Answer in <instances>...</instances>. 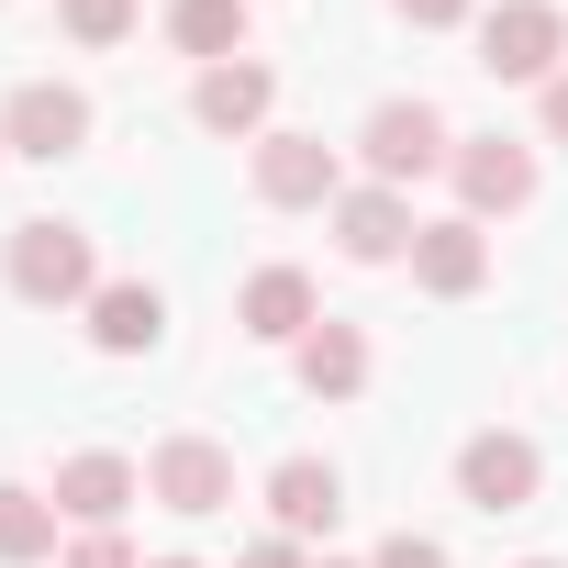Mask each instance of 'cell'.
Returning a JSON list of instances; mask_svg holds the SVG:
<instances>
[{"instance_id": "21", "label": "cell", "mask_w": 568, "mask_h": 568, "mask_svg": "<svg viewBox=\"0 0 568 568\" xmlns=\"http://www.w3.org/2000/svg\"><path fill=\"white\" fill-rule=\"evenodd\" d=\"M368 568H446V546H435V535H390Z\"/></svg>"}, {"instance_id": "14", "label": "cell", "mask_w": 568, "mask_h": 568, "mask_svg": "<svg viewBox=\"0 0 568 568\" xmlns=\"http://www.w3.org/2000/svg\"><path fill=\"white\" fill-rule=\"evenodd\" d=\"M267 101H278V79H267L256 57H223V68H201V90H190V112H201L212 134H256Z\"/></svg>"}, {"instance_id": "1", "label": "cell", "mask_w": 568, "mask_h": 568, "mask_svg": "<svg viewBox=\"0 0 568 568\" xmlns=\"http://www.w3.org/2000/svg\"><path fill=\"white\" fill-rule=\"evenodd\" d=\"M0 267H12V291L34 302V313H68V302H90L101 291V256H90V234L79 223H12V256H0Z\"/></svg>"}, {"instance_id": "4", "label": "cell", "mask_w": 568, "mask_h": 568, "mask_svg": "<svg viewBox=\"0 0 568 568\" xmlns=\"http://www.w3.org/2000/svg\"><path fill=\"white\" fill-rule=\"evenodd\" d=\"M357 156H368V179H379V190H402V179L446 168L457 145H446V112H435V101H379V112H368V134H357Z\"/></svg>"}, {"instance_id": "22", "label": "cell", "mask_w": 568, "mask_h": 568, "mask_svg": "<svg viewBox=\"0 0 568 568\" xmlns=\"http://www.w3.org/2000/svg\"><path fill=\"white\" fill-rule=\"evenodd\" d=\"M390 12H402V23H424V34H435V23H468V0H390Z\"/></svg>"}, {"instance_id": "8", "label": "cell", "mask_w": 568, "mask_h": 568, "mask_svg": "<svg viewBox=\"0 0 568 568\" xmlns=\"http://www.w3.org/2000/svg\"><path fill=\"white\" fill-rule=\"evenodd\" d=\"M446 168H457L468 223H479V212H524V201H535V145H513V134H468Z\"/></svg>"}, {"instance_id": "9", "label": "cell", "mask_w": 568, "mask_h": 568, "mask_svg": "<svg viewBox=\"0 0 568 568\" xmlns=\"http://www.w3.org/2000/svg\"><path fill=\"white\" fill-rule=\"evenodd\" d=\"M413 234H424V223H413V201H402V190H379V179L335 201V245H346L357 267H390V256H413Z\"/></svg>"}, {"instance_id": "2", "label": "cell", "mask_w": 568, "mask_h": 568, "mask_svg": "<svg viewBox=\"0 0 568 568\" xmlns=\"http://www.w3.org/2000/svg\"><path fill=\"white\" fill-rule=\"evenodd\" d=\"M557 57H568V12L557 0H501V12H479V68L490 79H557Z\"/></svg>"}, {"instance_id": "17", "label": "cell", "mask_w": 568, "mask_h": 568, "mask_svg": "<svg viewBox=\"0 0 568 568\" xmlns=\"http://www.w3.org/2000/svg\"><path fill=\"white\" fill-rule=\"evenodd\" d=\"M168 45L179 57H245V0H168Z\"/></svg>"}, {"instance_id": "13", "label": "cell", "mask_w": 568, "mask_h": 568, "mask_svg": "<svg viewBox=\"0 0 568 568\" xmlns=\"http://www.w3.org/2000/svg\"><path fill=\"white\" fill-rule=\"evenodd\" d=\"M168 335V302L145 291V278H101V291H90V346L101 357H145Z\"/></svg>"}, {"instance_id": "19", "label": "cell", "mask_w": 568, "mask_h": 568, "mask_svg": "<svg viewBox=\"0 0 568 568\" xmlns=\"http://www.w3.org/2000/svg\"><path fill=\"white\" fill-rule=\"evenodd\" d=\"M57 12H68L79 45H123V34H134V0H57Z\"/></svg>"}, {"instance_id": "15", "label": "cell", "mask_w": 568, "mask_h": 568, "mask_svg": "<svg viewBox=\"0 0 568 568\" xmlns=\"http://www.w3.org/2000/svg\"><path fill=\"white\" fill-rule=\"evenodd\" d=\"M134 490H145V479H134V457H112V446H90V457L57 468V513H68V524H123Z\"/></svg>"}, {"instance_id": "10", "label": "cell", "mask_w": 568, "mask_h": 568, "mask_svg": "<svg viewBox=\"0 0 568 568\" xmlns=\"http://www.w3.org/2000/svg\"><path fill=\"white\" fill-rule=\"evenodd\" d=\"M413 278H424L435 302H468L479 278H490V234H479L468 212H446V223H424V234H413Z\"/></svg>"}, {"instance_id": "28", "label": "cell", "mask_w": 568, "mask_h": 568, "mask_svg": "<svg viewBox=\"0 0 568 568\" xmlns=\"http://www.w3.org/2000/svg\"><path fill=\"white\" fill-rule=\"evenodd\" d=\"M324 568H335V557H324Z\"/></svg>"}, {"instance_id": "7", "label": "cell", "mask_w": 568, "mask_h": 568, "mask_svg": "<svg viewBox=\"0 0 568 568\" xmlns=\"http://www.w3.org/2000/svg\"><path fill=\"white\" fill-rule=\"evenodd\" d=\"M256 201H267V212L346 201V179H335V145H324V134H256Z\"/></svg>"}, {"instance_id": "3", "label": "cell", "mask_w": 568, "mask_h": 568, "mask_svg": "<svg viewBox=\"0 0 568 568\" xmlns=\"http://www.w3.org/2000/svg\"><path fill=\"white\" fill-rule=\"evenodd\" d=\"M0 145L34 156V168H57V156H79V145H90V101H79L68 79H23L12 101H0Z\"/></svg>"}, {"instance_id": "23", "label": "cell", "mask_w": 568, "mask_h": 568, "mask_svg": "<svg viewBox=\"0 0 568 568\" xmlns=\"http://www.w3.org/2000/svg\"><path fill=\"white\" fill-rule=\"evenodd\" d=\"M234 568H302V546H291V535H267V546H245Z\"/></svg>"}, {"instance_id": "27", "label": "cell", "mask_w": 568, "mask_h": 568, "mask_svg": "<svg viewBox=\"0 0 568 568\" xmlns=\"http://www.w3.org/2000/svg\"><path fill=\"white\" fill-rule=\"evenodd\" d=\"M0 156H12V145H0Z\"/></svg>"}, {"instance_id": "11", "label": "cell", "mask_w": 568, "mask_h": 568, "mask_svg": "<svg viewBox=\"0 0 568 568\" xmlns=\"http://www.w3.org/2000/svg\"><path fill=\"white\" fill-rule=\"evenodd\" d=\"M234 324H245L256 346H302V335L324 324V302H313V278H302V267H256V278H245V302H234Z\"/></svg>"}, {"instance_id": "5", "label": "cell", "mask_w": 568, "mask_h": 568, "mask_svg": "<svg viewBox=\"0 0 568 568\" xmlns=\"http://www.w3.org/2000/svg\"><path fill=\"white\" fill-rule=\"evenodd\" d=\"M546 490V457H535V435H468L457 446V501H479V513H524Z\"/></svg>"}, {"instance_id": "26", "label": "cell", "mask_w": 568, "mask_h": 568, "mask_svg": "<svg viewBox=\"0 0 568 568\" xmlns=\"http://www.w3.org/2000/svg\"><path fill=\"white\" fill-rule=\"evenodd\" d=\"M524 568H557V557H524Z\"/></svg>"}, {"instance_id": "20", "label": "cell", "mask_w": 568, "mask_h": 568, "mask_svg": "<svg viewBox=\"0 0 568 568\" xmlns=\"http://www.w3.org/2000/svg\"><path fill=\"white\" fill-rule=\"evenodd\" d=\"M57 568H134V546H123V535H112V524H90V535H79V546H68V557H57Z\"/></svg>"}, {"instance_id": "24", "label": "cell", "mask_w": 568, "mask_h": 568, "mask_svg": "<svg viewBox=\"0 0 568 568\" xmlns=\"http://www.w3.org/2000/svg\"><path fill=\"white\" fill-rule=\"evenodd\" d=\"M546 134H557V145H568V68H557V79H546Z\"/></svg>"}, {"instance_id": "18", "label": "cell", "mask_w": 568, "mask_h": 568, "mask_svg": "<svg viewBox=\"0 0 568 568\" xmlns=\"http://www.w3.org/2000/svg\"><path fill=\"white\" fill-rule=\"evenodd\" d=\"M34 557H57V490L0 479V568H34Z\"/></svg>"}, {"instance_id": "6", "label": "cell", "mask_w": 568, "mask_h": 568, "mask_svg": "<svg viewBox=\"0 0 568 568\" xmlns=\"http://www.w3.org/2000/svg\"><path fill=\"white\" fill-rule=\"evenodd\" d=\"M145 501H168V513H190V524H201V513H223V501H234V457H223L212 435H168V446L145 457Z\"/></svg>"}, {"instance_id": "25", "label": "cell", "mask_w": 568, "mask_h": 568, "mask_svg": "<svg viewBox=\"0 0 568 568\" xmlns=\"http://www.w3.org/2000/svg\"><path fill=\"white\" fill-rule=\"evenodd\" d=\"M156 568H190V557H156Z\"/></svg>"}, {"instance_id": "12", "label": "cell", "mask_w": 568, "mask_h": 568, "mask_svg": "<svg viewBox=\"0 0 568 568\" xmlns=\"http://www.w3.org/2000/svg\"><path fill=\"white\" fill-rule=\"evenodd\" d=\"M267 513H278V535H335V513H346V479L324 468V457H278L267 468Z\"/></svg>"}, {"instance_id": "16", "label": "cell", "mask_w": 568, "mask_h": 568, "mask_svg": "<svg viewBox=\"0 0 568 568\" xmlns=\"http://www.w3.org/2000/svg\"><path fill=\"white\" fill-rule=\"evenodd\" d=\"M302 390L313 402H357L368 390V335L357 324H313L302 335Z\"/></svg>"}]
</instances>
